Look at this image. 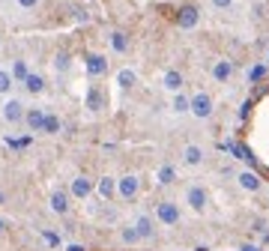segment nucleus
<instances>
[{
    "label": "nucleus",
    "instance_id": "f257e3e1",
    "mask_svg": "<svg viewBox=\"0 0 269 251\" xmlns=\"http://www.w3.org/2000/svg\"><path fill=\"white\" fill-rule=\"evenodd\" d=\"M189 111H192L195 117H200V120H206V117H213V99H210L206 93H197V96L189 99Z\"/></svg>",
    "mask_w": 269,
    "mask_h": 251
},
{
    "label": "nucleus",
    "instance_id": "f03ea898",
    "mask_svg": "<svg viewBox=\"0 0 269 251\" xmlns=\"http://www.w3.org/2000/svg\"><path fill=\"white\" fill-rule=\"evenodd\" d=\"M84 69H87L90 78H102V75H108V60L102 57V54H84Z\"/></svg>",
    "mask_w": 269,
    "mask_h": 251
},
{
    "label": "nucleus",
    "instance_id": "7ed1b4c3",
    "mask_svg": "<svg viewBox=\"0 0 269 251\" xmlns=\"http://www.w3.org/2000/svg\"><path fill=\"white\" fill-rule=\"evenodd\" d=\"M156 218H159L161 224H177L179 221V210L174 200H161V203H156Z\"/></svg>",
    "mask_w": 269,
    "mask_h": 251
},
{
    "label": "nucleus",
    "instance_id": "20e7f679",
    "mask_svg": "<svg viewBox=\"0 0 269 251\" xmlns=\"http://www.w3.org/2000/svg\"><path fill=\"white\" fill-rule=\"evenodd\" d=\"M197 21H200V12H197V6H192V3L179 6V12H177V27H182V30H192Z\"/></svg>",
    "mask_w": 269,
    "mask_h": 251
},
{
    "label": "nucleus",
    "instance_id": "39448f33",
    "mask_svg": "<svg viewBox=\"0 0 269 251\" xmlns=\"http://www.w3.org/2000/svg\"><path fill=\"white\" fill-rule=\"evenodd\" d=\"M24 111H27V105L21 99H9L3 105V120L6 123H24Z\"/></svg>",
    "mask_w": 269,
    "mask_h": 251
},
{
    "label": "nucleus",
    "instance_id": "423d86ee",
    "mask_svg": "<svg viewBox=\"0 0 269 251\" xmlns=\"http://www.w3.org/2000/svg\"><path fill=\"white\" fill-rule=\"evenodd\" d=\"M24 123L30 132H42V123H45V111L42 108H27L24 111Z\"/></svg>",
    "mask_w": 269,
    "mask_h": 251
},
{
    "label": "nucleus",
    "instance_id": "0eeeda50",
    "mask_svg": "<svg viewBox=\"0 0 269 251\" xmlns=\"http://www.w3.org/2000/svg\"><path fill=\"white\" fill-rule=\"evenodd\" d=\"M72 195L75 197H81V200H87L90 195H93V182H90V177H75L72 179Z\"/></svg>",
    "mask_w": 269,
    "mask_h": 251
},
{
    "label": "nucleus",
    "instance_id": "6e6552de",
    "mask_svg": "<svg viewBox=\"0 0 269 251\" xmlns=\"http://www.w3.org/2000/svg\"><path fill=\"white\" fill-rule=\"evenodd\" d=\"M138 189H141V185H138V177H132V174L117 182V192H120V197H126V200H132V197L138 195Z\"/></svg>",
    "mask_w": 269,
    "mask_h": 251
},
{
    "label": "nucleus",
    "instance_id": "1a4fd4ad",
    "mask_svg": "<svg viewBox=\"0 0 269 251\" xmlns=\"http://www.w3.org/2000/svg\"><path fill=\"white\" fill-rule=\"evenodd\" d=\"M231 75H233V63L231 60H218V63L213 66V78L215 81H221V84L231 81Z\"/></svg>",
    "mask_w": 269,
    "mask_h": 251
},
{
    "label": "nucleus",
    "instance_id": "9d476101",
    "mask_svg": "<svg viewBox=\"0 0 269 251\" xmlns=\"http://www.w3.org/2000/svg\"><path fill=\"white\" fill-rule=\"evenodd\" d=\"M21 84H24V90H27V93L39 96V93L45 90V78H42V75H36V72H30V75H27V78H24Z\"/></svg>",
    "mask_w": 269,
    "mask_h": 251
},
{
    "label": "nucleus",
    "instance_id": "9b49d317",
    "mask_svg": "<svg viewBox=\"0 0 269 251\" xmlns=\"http://www.w3.org/2000/svg\"><path fill=\"white\" fill-rule=\"evenodd\" d=\"M96 192H99L102 200H111V197L117 195V182H114L111 177H102L99 182H96Z\"/></svg>",
    "mask_w": 269,
    "mask_h": 251
},
{
    "label": "nucleus",
    "instance_id": "f8f14e48",
    "mask_svg": "<svg viewBox=\"0 0 269 251\" xmlns=\"http://www.w3.org/2000/svg\"><path fill=\"white\" fill-rule=\"evenodd\" d=\"M189 203H192V210L200 213V210L206 206V192H203L200 185H192V189H189Z\"/></svg>",
    "mask_w": 269,
    "mask_h": 251
},
{
    "label": "nucleus",
    "instance_id": "ddd939ff",
    "mask_svg": "<svg viewBox=\"0 0 269 251\" xmlns=\"http://www.w3.org/2000/svg\"><path fill=\"white\" fill-rule=\"evenodd\" d=\"M108 42H111V48L117 54H126L129 51V36L123 33V30H114V33L108 36Z\"/></svg>",
    "mask_w": 269,
    "mask_h": 251
},
{
    "label": "nucleus",
    "instance_id": "4468645a",
    "mask_svg": "<svg viewBox=\"0 0 269 251\" xmlns=\"http://www.w3.org/2000/svg\"><path fill=\"white\" fill-rule=\"evenodd\" d=\"M87 108L90 111H102L105 108V96H102V90L96 87V84L87 90Z\"/></svg>",
    "mask_w": 269,
    "mask_h": 251
},
{
    "label": "nucleus",
    "instance_id": "2eb2a0df",
    "mask_svg": "<svg viewBox=\"0 0 269 251\" xmlns=\"http://www.w3.org/2000/svg\"><path fill=\"white\" fill-rule=\"evenodd\" d=\"M135 231H138L141 239H150V236H153V218H150V215H138V218H135Z\"/></svg>",
    "mask_w": 269,
    "mask_h": 251
},
{
    "label": "nucleus",
    "instance_id": "dca6fc26",
    "mask_svg": "<svg viewBox=\"0 0 269 251\" xmlns=\"http://www.w3.org/2000/svg\"><path fill=\"white\" fill-rule=\"evenodd\" d=\"M51 210L54 213H69V195H66V192H54L51 195Z\"/></svg>",
    "mask_w": 269,
    "mask_h": 251
},
{
    "label": "nucleus",
    "instance_id": "f3484780",
    "mask_svg": "<svg viewBox=\"0 0 269 251\" xmlns=\"http://www.w3.org/2000/svg\"><path fill=\"white\" fill-rule=\"evenodd\" d=\"M164 87L174 90V93H179V90H182V75H179L177 69H168L164 72Z\"/></svg>",
    "mask_w": 269,
    "mask_h": 251
},
{
    "label": "nucleus",
    "instance_id": "a211bd4d",
    "mask_svg": "<svg viewBox=\"0 0 269 251\" xmlns=\"http://www.w3.org/2000/svg\"><path fill=\"white\" fill-rule=\"evenodd\" d=\"M182 159L189 161V164H200V161H203V150L195 147V143H189V147L182 150Z\"/></svg>",
    "mask_w": 269,
    "mask_h": 251
},
{
    "label": "nucleus",
    "instance_id": "6ab92c4d",
    "mask_svg": "<svg viewBox=\"0 0 269 251\" xmlns=\"http://www.w3.org/2000/svg\"><path fill=\"white\" fill-rule=\"evenodd\" d=\"M9 72H12V81H24V78L30 75V69H27V60H15Z\"/></svg>",
    "mask_w": 269,
    "mask_h": 251
},
{
    "label": "nucleus",
    "instance_id": "aec40b11",
    "mask_svg": "<svg viewBox=\"0 0 269 251\" xmlns=\"http://www.w3.org/2000/svg\"><path fill=\"white\" fill-rule=\"evenodd\" d=\"M42 132H45V135H57V132H60V120H57L54 114H45V123H42Z\"/></svg>",
    "mask_w": 269,
    "mask_h": 251
},
{
    "label": "nucleus",
    "instance_id": "412c9836",
    "mask_svg": "<svg viewBox=\"0 0 269 251\" xmlns=\"http://www.w3.org/2000/svg\"><path fill=\"white\" fill-rule=\"evenodd\" d=\"M12 84H15V81H12V72L0 69V96H6V93L12 90Z\"/></svg>",
    "mask_w": 269,
    "mask_h": 251
},
{
    "label": "nucleus",
    "instance_id": "4be33fe9",
    "mask_svg": "<svg viewBox=\"0 0 269 251\" xmlns=\"http://www.w3.org/2000/svg\"><path fill=\"white\" fill-rule=\"evenodd\" d=\"M239 182H242V189H249V192H257V189H260V179L254 177V174H242Z\"/></svg>",
    "mask_w": 269,
    "mask_h": 251
},
{
    "label": "nucleus",
    "instance_id": "5701e85b",
    "mask_svg": "<svg viewBox=\"0 0 269 251\" xmlns=\"http://www.w3.org/2000/svg\"><path fill=\"white\" fill-rule=\"evenodd\" d=\"M54 66H57V72H69V66H72V57H69V54H57Z\"/></svg>",
    "mask_w": 269,
    "mask_h": 251
},
{
    "label": "nucleus",
    "instance_id": "b1692460",
    "mask_svg": "<svg viewBox=\"0 0 269 251\" xmlns=\"http://www.w3.org/2000/svg\"><path fill=\"white\" fill-rule=\"evenodd\" d=\"M117 81H120V87H132V84H135V72H132V69H123L120 75H117Z\"/></svg>",
    "mask_w": 269,
    "mask_h": 251
},
{
    "label": "nucleus",
    "instance_id": "393cba45",
    "mask_svg": "<svg viewBox=\"0 0 269 251\" xmlns=\"http://www.w3.org/2000/svg\"><path fill=\"white\" fill-rule=\"evenodd\" d=\"M174 177H177V174H174V168H168V164L159 171V182H161V185H171V182H174Z\"/></svg>",
    "mask_w": 269,
    "mask_h": 251
},
{
    "label": "nucleus",
    "instance_id": "a878e982",
    "mask_svg": "<svg viewBox=\"0 0 269 251\" xmlns=\"http://www.w3.org/2000/svg\"><path fill=\"white\" fill-rule=\"evenodd\" d=\"M123 239L126 242H138V239H141L138 231H135V224H132V227H123Z\"/></svg>",
    "mask_w": 269,
    "mask_h": 251
},
{
    "label": "nucleus",
    "instance_id": "bb28decb",
    "mask_svg": "<svg viewBox=\"0 0 269 251\" xmlns=\"http://www.w3.org/2000/svg\"><path fill=\"white\" fill-rule=\"evenodd\" d=\"M174 111L185 114V111H189V99H185V96H177V99H174Z\"/></svg>",
    "mask_w": 269,
    "mask_h": 251
},
{
    "label": "nucleus",
    "instance_id": "cd10ccee",
    "mask_svg": "<svg viewBox=\"0 0 269 251\" xmlns=\"http://www.w3.org/2000/svg\"><path fill=\"white\" fill-rule=\"evenodd\" d=\"M263 75H266V69H263V66H254V69L249 72V78H251V81H260Z\"/></svg>",
    "mask_w": 269,
    "mask_h": 251
},
{
    "label": "nucleus",
    "instance_id": "c85d7f7f",
    "mask_svg": "<svg viewBox=\"0 0 269 251\" xmlns=\"http://www.w3.org/2000/svg\"><path fill=\"white\" fill-rule=\"evenodd\" d=\"M21 9H33V6H39V0H15Z\"/></svg>",
    "mask_w": 269,
    "mask_h": 251
},
{
    "label": "nucleus",
    "instance_id": "c756f323",
    "mask_svg": "<svg viewBox=\"0 0 269 251\" xmlns=\"http://www.w3.org/2000/svg\"><path fill=\"white\" fill-rule=\"evenodd\" d=\"M213 3H215V9H227L233 0H213Z\"/></svg>",
    "mask_w": 269,
    "mask_h": 251
},
{
    "label": "nucleus",
    "instance_id": "7c9ffc66",
    "mask_svg": "<svg viewBox=\"0 0 269 251\" xmlns=\"http://www.w3.org/2000/svg\"><path fill=\"white\" fill-rule=\"evenodd\" d=\"M242 251H257V248H254V245H245V248H242Z\"/></svg>",
    "mask_w": 269,
    "mask_h": 251
},
{
    "label": "nucleus",
    "instance_id": "2f4dec72",
    "mask_svg": "<svg viewBox=\"0 0 269 251\" xmlns=\"http://www.w3.org/2000/svg\"><path fill=\"white\" fill-rule=\"evenodd\" d=\"M0 231H3V221H0Z\"/></svg>",
    "mask_w": 269,
    "mask_h": 251
},
{
    "label": "nucleus",
    "instance_id": "473e14b6",
    "mask_svg": "<svg viewBox=\"0 0 269 251\" xmlns=\"http://www.w3.org/2000/svg\"><path fill=\"white\" fill-rule=\"evenodd\" d=\"M0 200H3V195H0Z\"/></svg>",
    "mask_w": 269,
    "mask_h": 251
}]
</instances>
